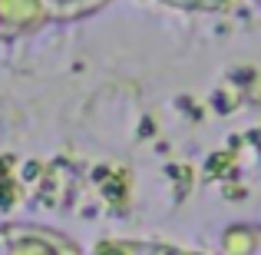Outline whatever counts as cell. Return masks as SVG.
Returning a JSON list of instances; mask_svg holds the SVG:
<instances>
[{
  "mask_svg": "<svg viewBox=\"0 0 261 255\" xmlns=\"http://www.w3.org/2000/svg\"><path fill=\"white\" fill-rule=\"evenodd\" d=\"M0 255H83V249L60 229L13 222L0 225Z\"/></svg>",
  "mask_w": 261,
  "mask_h": 255,
  "instance_id": "1",
  "label": "cell"
},
{
  "mask_svg": "<svg viewBox=\"0 0 261 255\" xmlns=\"http://www.w3.org/2000/svg\"><path fill=\"white\" fill-rule=\"evenodd\" d=\"M50 24L40 0H0V43L30 37Z\"/></svg>",
  "mask_w": 261,
  "mask_h": 255,
  "instance_id": "2",
  "label": "cell"
},
{
  "mask_svg": "<svg viewBox=\"0 0 261 255\" xmlns=\"http://www.w3.org/2000/svg\"><path fill=\"white\" fill-rule=\"evenodd\" d=\"M261 225H228L218 236V255H258Z\"/></svg>",
  "mask_w": 261,
  "mask_h": 255,
  "instance_id": "3",
  "label": "cell"
},
{
  "mask_svg": "<svg viewBox=\"0 0 261 255\" xmlns=\"http://www.w3.org/2000/svg\"><path fill=\"white\" fill-rule=\"evenodd\" d=\"M50 17V24H70V20H86L99 13L109 0H40Z\"/></svg>",
  "mask_w": 261,
  "mask_h": 255,
  "instance_id": "4",
  "label": "cell"
},
{
  "mask_svg": "<svg viewBox=\"0 0 261 255\" xmlns=\"http://www.w3.org/2000/svg\"><path fill=\"white\" fill-rule=\"evenodd\" d=\"M139 252L142 242H136V239H102L83 255H139Z\"/></svg>",
  "mask_w": 261,
  "mask_h": 255,
  "instance_id": "5",
  "label": "cell"
},
{
  "mask_svg": "<svg viewBox=\"0 0 261 255\" xmlns=\"http://www.w3.org/2000/svg\"><path fill=\"white\" fill-rule=\"evenodd\" d=\"M159 4L178 7V10H222V7L231 4V0H159Z\"/></svg>",
  "mask_w": 261,
  "mask_h": 255,
  "instance_id": "6",
  "label": "cell"
},
{
  "mask_svg": "<svg viewBox=\"0 0 261 255\" xmlns=\"http://www.w3.org/2000/svg\"><path fill=\"white\" fill-rule=\"evenodd\" d=\"M139 255H192V252L189 249H175V245H166V242H142Z\"/></svg>",
  "mask_w": 261,
  "mask_h": 255,
  "instance_id": "7",
  "label": "cell"
},
{
  "mask_svg": "<svg viewBox=\"0 0 261 255\" xmlns=\"http://www.w3.org/2000/svg\"><path fill=\"white\" fill-rule=\"evenodd\" d=\"M192 255H202V252H192Z\"/></svg>",
  "mask_w": 261,
  "mask_h": 255,
  "instance_id": "8",
  "label": "cell"
},
{
  "mask_svg": "<svg viewBox=\"0 0 261 255\" xmlns=\"http://www.w3.org/2000/svg\"><path fill=\"white\" fill-rule=\"evenodd\" d=\"M258 255H261V245H258Z\"/></svg>",
  "mask_w": 261,
  "mask_h": 255,
  "instance_id": "9",
  "label": "cell"
},
{
  "mask_svg": "<svg viewBox=\"0 0 261 255\" xmlns=\"http://www.w3.org/2000/svg\"><path fill=\"white\" fill-rule=\"evenodd\" d=\"M258 4H261V0H258Z\"/></svg>",
  "mask_w": 261,
  "mask_h": 255,
  "instance_id": "10",
  "label": "cell"
}]
</instances>
